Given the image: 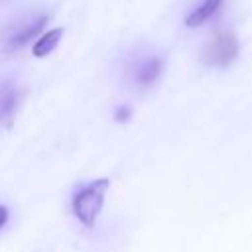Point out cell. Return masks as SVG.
Returning a JSON list of instances; mask_svg holds the SVG:
<instances>
[{
    "label": "cell",
    "mask_w": 252,
    "mask_h": 252,
    "mask_svg": "<svg viewBox=\"0 0 252 252\" xmlns=\"http://www.w3.org/2000/svg\"><path fill=\"white\" fill-rule=\"evenodd\" d=\"M108 187H110V181L106 177H100V179H94V181L83 185L81 189H77L73 193L71 209L81 224H85L89 228L94 226V222L102 211Z\"/></svg>",
    "instance_id": "1"
},
{
    "label": "cell",
    "mask_w": 252,
    "mask_h": 252,
    "mask_svg": "<svg viewBox=\"0 0 252 252\" xmlns=\"http://www.w3.org/2000/svg\"><path fill=\"white\" fill-rule=\"evenodd\" d=\"M238 49H240V45H238L236 35L228 30H219L205 43V47L201 51V59L209 67L224 69L234 63V59L238 57Z\"/></svg>",
    "instance_id": "2"
},
{
    "label": "cell",
    "mask_w": 252,
    "mask_h": 252,
    "mask_svg": "<svg viewBox=\"0 0 252 252\" xmlns=\"http://www.w3.org/2000/svg\"><path fill=\"white\" fill-rule=\"evenodd\" d=\"M47 20H49V18H47L45 14H41L39 18L28 22V24L22 26L18 32H14V33L8 37V41H6V51H16V49L24 47L26 43H30L33 37H37V35L41 33L43 26L47 24Z\"/></svg>",
    "instance_id": "3"
},
{
    "label": "cell",
    "mask_w": 252,
    "mask_h": 252,
    "mask_svg": "<svg viewBox=\"0 0 252 252\" xmlns=\"http://www.w3.org/2000/svg\"><path fill=\"white\" fill-rule=\"evenodd\" d=\"M18 108V89L12 83L0 85V124L10 126Z\"/></svg>",
    "instance_id": "4"
},
{
    "label": "cell",
    "mask_w": 252,
    "mask_h": 252,
    "mask_svg": "<svg viewBox=\"0 0 252 252\" xmlns=\"http://www.w3.org/2000/svg\"><path fill=\"white\" fill-rule=\"evenodd\" d=\"M222 0H201V4H197L187 16H185V26L187 28H197L203 26L209 18H213V14L220 8Z\"/></svg>",
    "instance_id": "5"
},
{
    "label": "cell",
    "mask_w": 252,
    "mask_h": 252,
    "mask_svg": "<svg viewBox=\"0 0 252 252\" xmlns=\"http://www.w3.org/2000/svg\"><path fill=\"white\" fill-rule=\"evenodd\" d=\"M61 37H63V28H53V30L41 33V35L35 39V43H33V47H32V53H33L35 57H47V55L59 45Z\"/></svg>",
    "instance_id": "6"
},
{
    "label": "cell",
    "mask_w": 252,
    "mask_h": 252,
    "mask_svg": "<svg viewBox=\"0 0 252 252\" xmlns=\"http://www.w3.org/2000/svg\"><path fill=\"white\" fill-rule=\"evenodd\" d=\"M161 71H163V59L161 57H152L144 65H140V69L136 73V81L140 85H152L159 79Z\"/></svg>",
    "instance_id": "7"
},
{
    "label": "cell",
    "mask_w": 252,
    "mask_h": 252,
    "mask_svg": "<svg viewBox=\"0 0 252 252\" xmlns=\"http://www.w3.org/2000/svg\"><path fill=\"white\" fill-rule=\"evenodd\" d=\"M114 116H116V120H118V122H124V120H128L130 110H128L126 106H120V108L116 110V114H114Z\"/></svg>",
    "instance_id": "8"
},
{
    "label": "cell",
    "mask_w": 252,
    "mask_h": 252,
    "mask_svg": "<svg viewBox=\"0 0 252 252\" xmlns=\"http://www.w3.org/2000/svg\"><path fill=\"white\" fill-rule=\"evenodd\" d=\"M6 220H8V209L0 205V228L6 224Z\"/></svg>",
    "instance_id": "9"
}]
</instances>
